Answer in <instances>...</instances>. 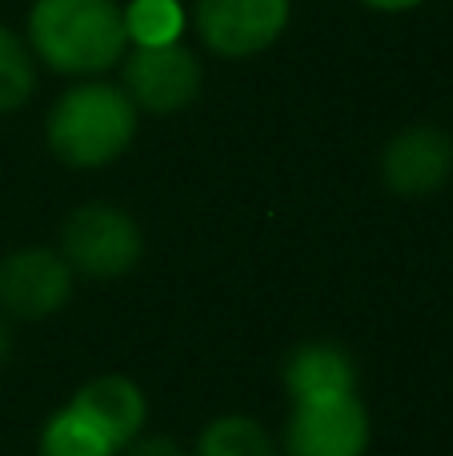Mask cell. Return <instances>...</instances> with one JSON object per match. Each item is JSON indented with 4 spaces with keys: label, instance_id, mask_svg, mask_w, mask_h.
Returning a JSON list of instances; mask_svg holds the SVG:
<instances>
[{
    "label": "cell",
    "instance_id": "1",
    "mask_svg": "<svg viewBox=\"0 0 453 456\" xmlns=\"http://www.w3.org/2000/svg\"><path fill=\"white\" fill-rule=\"evenodd\" d=\"M24 40L40 69L69 80L109 77L133 48L120 0H32Z\"/></svg>",
    "mask_w": 453,
    "mask_h": 456
},
{
    "label": "cell",
    "instance_id": "10",
    "mask_svg": "<svg viewBox=\"0 0 453 456\" xmlns=\"http://www.w3.org/2000/svg\"><path fill=\"white\" fill-rule=\"evenodd\" d=\"M281 385L289 401L358 393V361L334 340H305L281 364Z\"/></svg>",
    "mask_w": 453,
    "mask_h": 456
},
{
    "label": "cell",
    "instance_id": "14",
    "mask_svg": "<svg viewBox=\"0 0 453 456\" xmlns=\"http://www.w3.org/2000/svg\"><path fill=\"white\" fill-rule=\"evenodd\" d=\"M125 20L133 45H161V40L181 37L189 12L177 0H133V4H125Z\"/></svg>",
    "mask_w": 453,
    "mask_h": 456
},
{
    "label": "cell",
    "instance_id": "3",
    "mask_svg": "<svg viewBox=\"0 0 453 456\" xmlns=\"http://www.w3.org/2000/svg\"><path fill=\"white\" fill-rule=\"evenodd\" d=\"M61 256L88 281H120L144 256V236L133 213L109 200H85L61 224Z\"/></svg>",
    "mask_w": 453,
    "mask_h": 456
},
{
    "label": "cell",
    "instance_id": "11",
    "mask_svg": "<svg viewBox=\"0 0 453 456\" xmlns=\"http://www.w3.org/2000/svg\"><path fill=\"white\" fill-rule=\"evenodd\" d=\"M193 456H281V444L273 441L261 420L245 417V412H225L201 428Z\"/></svg>",
    "mask_w": 453,
    "mask_h": 456
},
{
    "label": "cell",
    "instance_id": "17",
    "mask_svg": "<svg viewBox=\"0 0 453 456\" xmlns=\"http://www.w3.org/2000/svg\"><path fill=\"white\" fill-rule=\"evenodd\" d=\"M8 356H12V329H8V316L0 313V369L8 364Z\"/></svg>",
    "mask_w": 453,
    "mask_h": 456
},
{
    "label": "cell",
    "instance_id": "8",
    "mask_svg": "<svg viewBox=\"0 0 453 456\" xmlns=\"http://www.w3.org/2000/svg\"><path fill=\"white\" fill-rule=\"evenodd\" d=\"M77 273L61 248H16L0 260V313L12 321H45L72 300Z\"/></svg>",
    "mask_w": 453,
    "mask_h": 456
},
{
    "label": "cell",
    "instance_id": "7",
    "mask_svg": "<svg viewBox=\"0 0 453 456\" xmlns=\"http://www.w3.org/2000/svg\"><path fill=\"white\" fill-rule=\"evenodd\" d=\"M377 176L401 200H422L453 181V133L441 125H406L382 144Z\"/></svg>",
    "mask_w": 453,
    "mask_h": 456
},
{
    "label": "cell",
    "instance_id": "15",
    "mask_svg": "<svg viewBox=\"0 0 453 456\" xmlns=\"http://www.w3.org/2000/svg\"><path fill=\"white\" fill-rule=\"evenodd\" d=\"M117 456H189V452H185L181 444L173 441V436H161V433L157 436H144L141 433L136 441H128Z\"/></svg>",
    "mask_w": 453,
    "mask_h": 456
},
{
    "label": "cell",
    "instance_id": "13",
    "mask_svg": "<svg viewBox=\"0 0 453 456\" xmlns=\"http://www.w3.org/2000/svg\"><path fill=\"white\" fill-rule=\"evenodd\" d=\"M40 456H117V449L93 420L64 404L40 428Z\"/></svg>",
    "mask_w": 453,
    "mask_h": 456
},
{
    "label": "cell",
    "instance_id": "2",
    "mask_svg": "<svg viewBox=\"0 0 453 456\" xmlns=\"http://www.w3.org/2000/svg\"><path fill=\"white\" fill-rule=\"evenodd\" d=\"M141 112L109 77L72 80L45 112V144L61 165L93 173L109 168L133 149Z\"/></svg>",
    "mask_w": 453,
    "mask_h": 456
},
{
    "label": "cell",
    "instance_id": "9",
    "mask_svg": "<svg viewBox=\"0 0 453 456\" xmlns=\"http://www.w3.org/2000/svg\"><path fill=\"white\" fill-rule=\"evenodd\" d=\"M69 404L80 417L93 420V425L109 436V444L117 452L125 449L128 441H136V436L144 433V420H149V401H144L141 385L128 377H117V372L93 377L88 385H80Z\"/></svg>",
    "mask_w": 453,
    "mask_h": 456
},
{
    "label": "cell",
    "instance_id": "6",
    "mask_svg": "<svg viewBox=\"0 0 453 456\" xmlns=\"http://www.w3.org/2000/svg\"><path fill=\"white\" fill-rule=\"evenodd\" d=\"M369 436V409L358 393H342L289 404L277 444L281 456H366Z\"/></svg>",
    "mask_w": 453,
    "mask_h": 456
},
{
    "label": "cell",
    "instance_id": "12",
    "mask_svg": "<svg viewBox=\"0 0 453 456\" xmlns=\"http://www.w3.org/2000/svg\"><path fill=\"white\" fill-rule=\"evenodd\" d=\"M40 85V64L32 56L24 32L0 20V117L21 112L24 104L37 96Z\"/></svg>",
    "mask_w": 453,
    "mask_h": 456
},
{
    "label": "cell",
    "instance_id": "4",
    "mask_svg": "<svg viewBox=\"0 0 453 456\" xmlns=\"http://www.w3.org/2000/svg\"><path fill=\"white\" fill-rule=\"evenodd\" d=\"M117 72V85L128 93L136 112H149V117H177L189 104H197L205 88L201 53L185 37L161 40V45H133Z\"/></svg>",
    "mask_w": 453,
    "mask_h": 456
},
{
    "label": "cell",
    "instance_id": "5",
    "mask_svg": "<svg viewBox=\"0 0 453 456\" xmlns=\"http://www.w3.org/2000/svg\"><path fill=\"white\" fill-rule=\"evenodd\" d=\"M293 24V0H193L189 28L209 56L253 61Z\"/></svg>",
    "mask_w": 453,
    "mask_h": 456
},
{
    "label": "cell",
    "instance_id": "16",
    "mask_svg": "<svg viewBox=\"0 0 453 456\" xmlns=\"http://www.w3.org/2000/svg\"><path fill=\"white\" fill-rule=\"evenodd\" d=\"M361 8H369V12H385V16H401V12H414V8H422L425 0H358Z\"/></svg>",
    "mask_w": 453,
    "mask_h": 456
}]
</instances>
